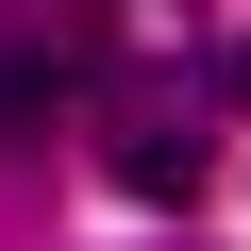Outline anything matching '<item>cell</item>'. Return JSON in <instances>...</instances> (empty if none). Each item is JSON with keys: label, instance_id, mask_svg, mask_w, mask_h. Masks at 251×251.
I'll return each mask as SVG.
<instances>
[{"label": "cell", "instance_id": "3957f363", "mask_svg": "<svg viewBox=\"0 0 251 251\" xmlns=\"http://www.w3.org/2000/svg\"><path fill=\"white\" fill-rule=\"evenodd\" d=\"M218 84H234V117H251V50H234V67H218Z\"/></svg>", "mask_w": 251, "mask_h": 251}, {"label": "cell", "instance_id": "7a4b0ae2", "mask_svg": "<svg viewBox=\"0 0 251 251\" xmlns=\"http://www.w3.org/2000/svg\"><path fill=\"white\" fill-rule=\"evenodd\" d=\"M67 100H84V67H67V50H0V134H50Z\"/></svg>", "mask_w": 251, "mask_h": 251}, {"label": "cell", "instance_id": "6da1fadb", "mask_svg": "<svg viewBox=\"0 0 251 251\" xmlns=\"http://www.w3.org/2000/svg\"><path fill=\"white\" fill-rule=\"evenodd\" d=\"M117 184H134V201H201V184H218L201 117H168V100H117Z\"/></svg>", "mask_w": 251, "mask_h": 251}]
</instances>
